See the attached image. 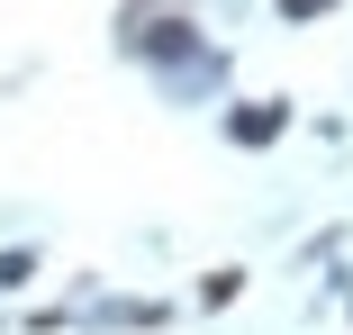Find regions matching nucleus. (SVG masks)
Here are the masks:
<instances>
[{
  "instance_id": "1",
  "label": "nucleus",
  "mask_w": 353,
  "mask_h": 335,
  "mask_svg": "<svg viewBox=\"0 0 353 335\" xmlns=\"http://www.w3.org/2000/svg\"><path fill=\"white\" fill-rule=\"evenodd\" d=\"M118 54L145 63L172 100H199L227 82V45H208L199 0H118Z\"/></svg>"
},
{
  "instance_id": "2",
  "label": "nucleus",
  "mask_w": 353,
  "mask_h": 335,
  "mask_svg": "<svg viewBox=\"0 0 353 335\" xmlns=\"http://www.w3.org/2000/svg\"><path fill=\"white\" fill-rule=\"evenodd\" d=\"M290 127H299V109L281 100V91H254V100H227V109H218V136H227L236 154H272Z\"/></svg>"
},
{
  "instance_id": "3",
  "label": "nucleus",
  "mask_w": 353,
  "mask_h": 335,
  "mask_svg": "<svg viewBox=\"0 0 353 335\" xmlns=\"http://www.w3.org/2000/svg\"><path fill=\"white\" fill-rule=\"evenodd\" d=\"M46 272V245H0V290H28Z\"/></svg>"
},
{
  "instance_id": "4",
  "label": "nucleus",
  "mask_w": 353,
  "mask_h": 335,
  "mask_svg": "<svg viewBox=\"0 0 353 335\" xmlns=\"http://www.w3.org/2000/svg\"><path fill=\"white\" fill-rule=\"evenodd\" d=\"M236 299H245V272H236V263L199 272V308H208V317H218V308H236Z\"/></svg>"
},
{
  "instance_id": "5",
  "label": "nucleus",
  "mask_w": 353,
  "mask_h": 335,
  "mask_svg": "<svg viewBox=\"0 0 353 335\" xmlns=\"http://www.w3.org/2000/svg\"><path fill=\"white\" fill-rule=\"evenodd\" d=\"M335 10H344V0H272V19H281V28H326Z\"/></svg>"
}]
</instances>
